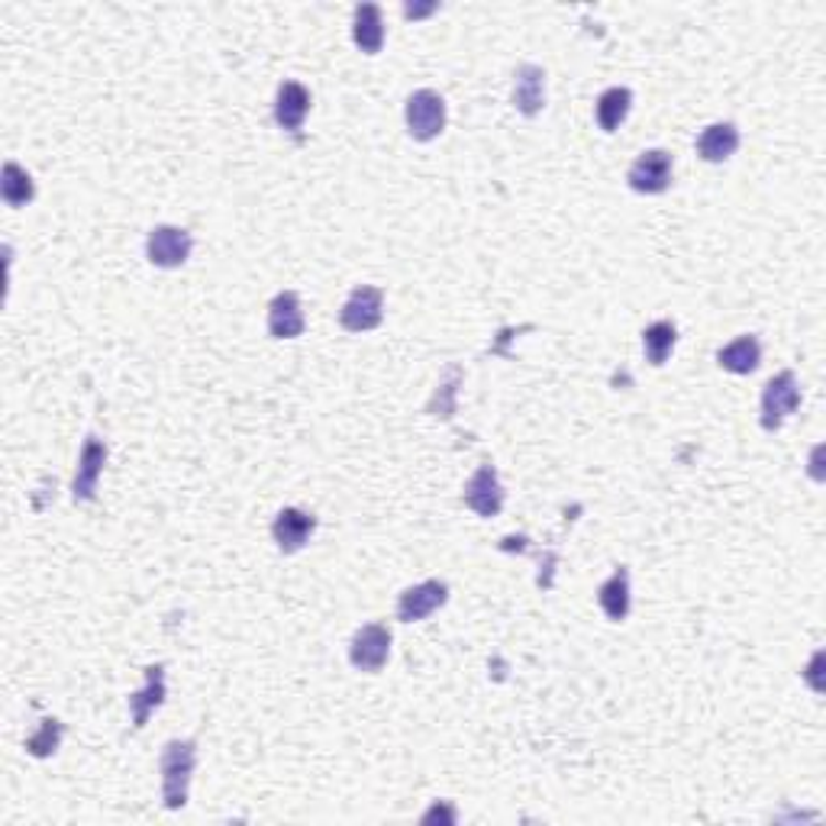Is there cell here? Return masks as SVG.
Instances as JSON below:
<instances>
[{"label": "cell", "mask_w": 826, "mask_h": 826, "mask_svg": "<svg viewBox=\"0 0 826 826\" xmlns=\"http://www.w3.org/2000/svg\"><path fill=\"white\" fill-rule=\"evenodd\" d=\"M162 801L168 811H181L188 804L191 778L197 766V742L191 739H172L162 749Z\"/></svg>", "instance_id": "6da1fadb"}, {"label": "cell", "mask_w": 826, "mask_h": 826, "mask_svg": "<svg viewBox=\"0 0 826 826\" xmlns=\"http://www.w3.org/2000/svg\"><path fill=\"white\" fill-rule=\"evenodd\" d=\"M404 120H407V133L417 143H433L439 133L445 130V100L430 88L414 91L407 98V107H404Z\"/></svg>", "instance_id": "7a4b0ae2"}, {"label": "cell", "mask_w": 826, "mask_h": 826, "mask_svg": "<svg viewBox=\"0 0 826 826\" xmlns=\"http://www.w3.org/2000/svg\"><path fill=\"white\" fill-rule=\"evenodd\" d=\"M385 320V294L382 288L362 285L345 297L340 310V327L345 333H368L375 327H382Z\"/></svg>", "instance_id": "3957f363"}, {"label": "cell", "mask_w": 826, "mask_h": 826, "mask_svg": "<svg viewBox=\"0 0 826 826\" xmlns=\"http://www.w3.org/2000/svg\"><path fill=\"white\" fill-rule=\"evenodd\" d=\"M801 407V385L794 372H778L775 378L762 390V430L775 433L781 423Z\"/></svg>", "instance_id": "277c9868"}, {"label": "cell", "mask_w": 826, "mask_h": 826, "mask_svg": "<svg viewBox=\"0 0 826 826\" xmlns=\"http://www.w3.org/2000/svg\"><path fill=\"white\" fill-rule=\"evenodd\" d=\"M390 656V630L385 624H365L362 630H355L349 642V662L359 672H382Z\"/></svg>", "instance_id": "5b68a950"}, {"label": "cell", "mask_w": 826, "mask_h": 826, "mask_svg": "<svg viewBox=\"0 0 826 826\" xmlns=\"http://www.w3.org/2000/svg\"><path fill=\"white\" fill-rule=\"evenodd\" d=\"M627 185L636 195H665L672 185V155L665 148L642 152L627 172Z\"/></svg>", "instance_id": "8992f818"}, {"label": "cell", "mask_w": 826, "mask_h": 826, "mask_svg": "<svg viewBox=\"0 0 826 826\" xmlns=\"http://www.w3.org/2000/svg\"><path fill=\"white\" fill-rule=\"evenodd\" d=\"M195 236L181 227H155L148 230L146 255L155 268H181L191 258Z\"/></svg>", "instance_id": "52a82bcc"}, {"label": "cell", "mask_w": 826, "mask_h": 826, "mask_svg": "<svg viewBox=\"0 0 826 826\" xmlns=\"http://www.w3.org/2000/svg\"><path fill=\"white\" fill-rule=\"evenodd\" d=\"M103 465H107V442L98 437H88L85 445H81L78 472H75V482H71L75 504H88V500L98 497V482L100 475H103Z\"/></svg>", "instance_id": "ba28073f"}, {"label": "cell", "mask_w": 826, "mask_h": 826, "mask_svg": "<svg viewBox=\"0 0 826 826\" xmlns=\"http://www.w3.org/2000/svg\"><path fill=\"white\" fill-rule=\"evenodd\" d=\"M462 500L469 510H475L478 517H497L504 510V487H500V478H497V469L485 462L462 491Z\"/></svg>", "instance_id": "9c48e42d"}, {"label": "cell", "mask_w": 826, "mask_h": 826, "mask_svg": "<svg viewBox=\"0 0 826 826\" xmlns=\"http://www.w3.org/2000/svg\"><path fill=\"white\" fill-rule=\"evenodd\" d=\"M445 601H449V584L445 582L414 584V587H407V591L397 597V620H400V624L427 620L430 614H437Z\"/></svg>", "instance_id": "30bf717a"}, {"label": "cell", "mask_w": 826, "mask_h": 826, "mask_svg": "<svg viewBox=\"0 0 826 826\" xmlns=\"http://www.w3.org/2000/svg\"><path fill=\"white\" fill-rule=\"evenodd\" d=\"M307 320H304V307L300 297L294 291L275 294V300L268 304V337L272 340H297L304 337Z\"/></svg>", "instance_id": "8fae6325"}, {"label": "cell", "mask_w": 826, "mask_h": 826, "mask_svg": "<svg viewBox=\"0 0 826 826\" xmlns=\"http://www.w3.org/2000/svg\"><path fill=\"white\" fill-rule=\"evenodd\" d=\"M313 530H317V517H310V514H304L297 507H285L272 524V536H275V542H278V549L285 555L300 552L307 546V539L313 536Z\"/></svg>", "instance_id": "7c38bea8"}, {"label": "cell", "mask_w": 826, "mask_h": 826, "mask_svg": "<svg viewBox=\"0 0 826 826\" xmlns=\"http://www.w3.org/2000/svg\"><path fill=\"white\" fill-rule=\"evenodd\" d=\"M310 113V91L300 81H285L275 95V123L285 133H297Z\"/></svg>", "instance_id": "4fadbf2b"}, {"label": "cell", "mask_w": 826, "mask_h": 826, "mask_svg": "<svg viewBox=\"0 0 826 826\" xmlns=\"http://www.w3.org/2000/svg\"><path fill=\"white\" fill-rule=\"evenodd\" d=\"M514 107L524 117H536L546 107V71L539 65H520L514 75Z\"/></svg>", "instance_id": "5bb4252c"}, {"label": "cell", "mask_w": 826, "mask_h": 826, "mask_svg": "<svg viewBox=\"0 0 826 826\" xmlns=\"http://www.w3.org/2000/svg\"><path fill=\"white\" fill-rule=\"evenodd\" d=\"M165 665H148L146 669V687L130 694V714H133V727L143 729L148 724V717L165 704Z\"/></svg>", "instance_id": "9a60e30c"}, {"label": "cell", "mask_w": 826, "mask_h": 826, "mask_svg": "<svg viewBox=\"0 0 826 826\" xmlns=\"http://www.w3.org/2000/svg\"><path fill=\"white\" fill-rule=\"evenodd\" d=\"M352 40L365 55H378L385 46V20H382V7L375 3H362L352 13Z\"/></svg>", "instance_id": "2e32d148"}, {"label": "cell", "mask_w": 826, "mask_h": 826, "mask_svg": "<svg viewBox=\"0 0 826 826\" xmlns=\"http://www.w3.org/2000/svg\"><path fill=\"white\" fill-rule=\"evenodd\" d=\"M717 365L729 375H752L762 365V342L756 337H739L717 352Z\"/></svg>", "instance_id": "e0dca14e"}, {"label": "cell", "mask_w": 826, "mask_h": 826, "mask_svg": "<svg viewBox=\"0 0 826 826\" xmlns=\"http://www.w3.org/2000/svg\"><path fill=\"white\" fill-rule=\"evenodd\" d=\"M739 148V130L736 123H711L701 136H697V155L711 165H720L736 155Z\"/></svg>", "instance_id": "ac0fdd59"}, {"label": "cell", "mask_w": 826, "mask_h": 826, "mask_svg": "<svg viewBox=\"0 0 826 826\" xmlns=\"http://www.w3.org/2000/svg\"><path fill=\"white\" fill-rule=\"evenodd\" d=\"M597 604H601V610L607 614V620H614V624H624V620H627V614H630V572H627L624 565L614 569V575L601 584Z\"/></svg>", "instance_id": "d6986e66"}, {"label": "cell", "mask_w": 826, "mask_h": 826, "mask_svg": "<svg viewBox=\"0 0 826 826\" xmlns=\"http://www.w3.org/2000/svg\"><path fill=\"white\" fill-rule=\"evenodd\" d=\"M632 107V91L630 88H607L601 98H597V126L604 133H617L624 126V120L630 117Z\"/></svg>", "instance_id": "ffe728a7"}, {"label": "cell", "mask_w": 826, "mask_h": 826, "mask_svg": "<svg viewBox=\"0 0 826 826\" xmlns=\"http://www.w3.org/2000/svg\"><path fill=\"white\" fill-rule=\"evenodd\" d=\"M675 342H679V330H675V323L659 320V323L646 327V333H642V352H646V362H649V365H656V368H662V365L669 362V355H672Z\"/></svg>", "instance_id": "44dd1931"}, {"label": "cell", "mask_w": 826, "mask_h": 826, "mask_svg": "<svg viewBox=\"0 0 826 826\" xmlns=\"http://www.w3.org/2000/svg\"><path fill=\"white\" fill-rule=\"evenodd\" d=\"M0 195L7 200V207H26L36 197V185L26 168H20L16 162H7L3 178H0Z\"/></svg>", "instance_id": "7402d4cb"}, {"label": "cell", "mask_w": 826, "mask_h": 826, "mask_svg": "<svg viewBox=\"0 0 826 826\" xmlns=\"http://www.w3.org/2000/svg\"><path fill=\"white\" fill-rule=\"evenodd\" d=\"M62 720H55V717H46L43 724H40V733H33L30 739H26V752L30 756H36V759H49L58 752V746H62Z\"/></svg>", "instance_id": "603a6c76"}, {"label": "cell", "mask_w": 826, "mask_h": 826, "mask_svg": "<svg viewBox=\"0 0 826 826\" xmlns=\"http://www.w3.org/2000/svg\"><path fill=\"white\" fill-rule=\"evenodd\" d=\"M455 388H459V372H452V378L437 390V397H433V404H430V410L442 417V420H449L452 417V410H455V404H452V397H455Z\"/></svg>", "instance_id": "cb8c5ba5"}]
</instances>
